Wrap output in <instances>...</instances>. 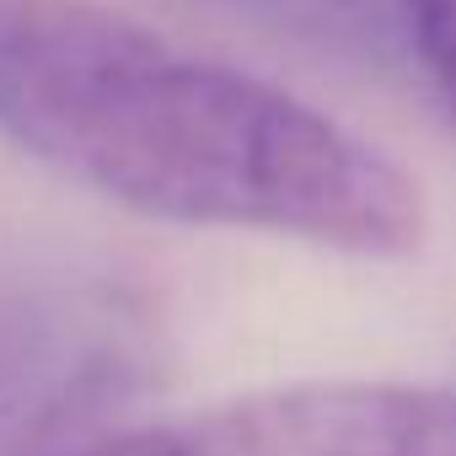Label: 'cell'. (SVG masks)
Returning a JSON list of instances; mask_svg holds the SVG:
<instances>
[{
	"mask_svg": "<svg viewBox=\"0 0 456 456\" xmlns=\"http://www.w3.org/2000/svg\"><path fill=\"white\" fill-rule=\"evenodd\" d=\"M76 456H456V387L285 381L129 424Z\"/></svg>",
	"mask_w": 456,
	"mask_h": 456,
	"instance_id": "cell-2",
	"label": "cell"
},
{
	"mask_svg": "<svg viewBox=\"0 0 456 456\" xmlns=\"http://www.w3.org/2000/svg\"><path fill=\"white\" fill-rule=\"evenodd\" d=\"M403 28H408V44L445 108V118L456 124V0H392Z\"/></svg>",
	"mask_w": 456,
	"mask_h": 456,
	"instance_id": "cell-3",
	"label": "cell"
},
{
	"mask_svg": "<svg viewBox=\"0 0 456 456\" xmlns=\"http://www.w3.org/2000/svg\"><path fill=\"white\" fill-rule=\"evenodd\" d=\"M0 134L151 220L354 258L424 242L419 183L376 140L102 0H0Z\"/></svg>",
	"mask_w": 456,
	"mask_h": 456,
	"instance_id": "cell-1",
	"label": "cell"
}]
</instances>
